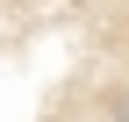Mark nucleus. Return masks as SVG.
I'll return each instance as SVG.
<instances>
[{
	"label": "nucleus",
	"instance_id": "obj_1",
	"mask_svg": "<svg viewBox=\"0 0 129 122\" xmlns=\"http://www.w3.org/2000/svg\"><path fill=\"white\" fill-rule=\"evenodd\" d=\"M0 122H129V0H0Z\"/></svg>",
	"mask_w": 129,
	"mask_h": 122
}]
</instances>
